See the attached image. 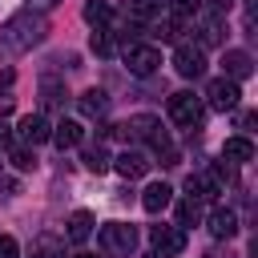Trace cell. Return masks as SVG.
<instances>
[{
  "label": "cell",
  "instance_id": "cell-7",
  "mask_svg": "<svg viewBox=\"0 0 258 258\" xmlns=\"http://www.w3.org/2000/svg\"><path fill=\"white\" fill-rule=\"evenodd\" d=\"M173 69H177L185 81H198V77L206 73V52H202L198 44H177V52H173Z\"/></svg>",
  "mask_w": 258,
  "mask_h": 258
},
{
  "label": "cell",
  "instance_id": "cell-15",
  "mask_svg": "<svg viewBox=\"0 0 258 258\" xmlns=\"http://www.w3.org/2000/svg\"><path fill=\"white\" fill-rule=\"evenodd\" d=\"M56 149H73V145H81V125L77 121H60V125H52V137H48Z\"/></svg>",
  "mask_w": 258,
  "mask_h": 258
},
{
  "label": "cell",
  "instance_id": "cell-9",
  "mask_svg": "<svg viewBox=\"0 0 258 258\" xmlns=\"http://www.w3.org/2000/svg\"><path fill=\"white\" fill-rule=\"evenodd\" d=\"M185 194H189L194 202H214V198L222 194V181H218L214 173H189V177H185Z\"/></svg>",
  "mask_w": 258,
  "mask_h": 258
},
{
  "label": "cell",
  "instance_id": "cell-20",
  "mask_svg": "<svg viewBox=\"0 0 258 258\" xmlns=\"http://www.w3.org/2000/svg\"><path fill=\"white\" fill-rule=\"evenodd\" d=\"M40 97H44V109H60L69 93H64V85H60L56 77H44V81H40Z\"/></svg>",
  "mask_w": 258,
  "mask_h": 258
},
{
  "label": "cell",
  "instance_id": "cell-6",
  "mask_svg": "<svg viewBox=\"0 0 258 258\" xmlns=\"http://www.w3.org/2000/svg\"><path fill=\"white\" fill-rule=\"evenodd\" d=\"M238 97H242V89H238V81H230V77H218V81H210V89H206V101H210V109H218V113L238 109Z\"/></svg>",
  "mask_w": 258,
  "mask_h": 258
},
{
  "label": "cell",
  "instance_id": "cell-12",
  "mask_svg": "<svg viewBox=\"0 0 258 258\" xmlns=\"http://www.w3.org/2000/svg\"><path fill=\"white\" fill-rule=\"evenodd\" d=\"M222 64H226V77H230V81H246V77L254 73V60H250V52H242V48H230Z\"/></svg>",
  "mask_w": 258,
  "mask_h": 258
},
{
  "label": "cell",
  "instance_id": "cell-32",
  "mask_svg": "<svg viewBox=\"0 0 258 258\" xmlns=\"http://www.w3.org/2000/svg\"><path fill=\"white\" fill-rule=\"evenodd\" d=\"M141 258H165V254H161V250H153V254H141Z\"/></svg>",
  "mask_w": 258,
  "mask_h": 258
},
{
  "label": "cell",
  "instance_id": "cell-18",
  "mask_svg": "<svg viewBox=\"0 0 258 258\" xmlns=\"http://www.w3.org/2000/svg\"><path fill=\"white\" fill-rule=\"evenodd\" d=\"M169 198H173V189H169L165 181H157V185H149V189H145V198H141V206H145L149 214H161V210L169 206Z\"/></svg>",
  "mask_w": 258,
  "mask_h": 258
},
{
  "label": "cell",
  "instance_id": "cell-21",
  "mask_svg": "<svg viewBox=\"0 0 258 258\" xmlns=\"http://www.w3.org/2000/svg\"><path fill=\"white\" fill-rule=\"evenodd\" d=\"M214 44H222V16H206L202 20V44L198 48H214Z\"/></svg>",
  "mask_w": 258,
  "mask_h": 258
},
{
  "label": "cell",
  "instance_id": "cell-27",
  "mask_svg": "<svg viewBox=\"0 0 258 258\" xmlns=\"http://www.w3.org/2000/svg\"><path fill=\"white\" fill-rule=\"evenodd\" d=\"M12 165H16V169H32V165H36L32 153H28V145H16V149H12Z\"/></svg>",
  "mask_w": 258,
  "mask_h": 258
},
{
  "label": "cell",
  "instance_id": "cell-19",
  "mask_svg": "<svg viewBox=\"0 0 258 258\" xmlns=\"http://www.w3.org/2000/svg\"><path fill=\"white\" fill-rule=\"evenodd\" d=\"M161 16V0H129V20L133 24H149Z\"/></svg>",
  "mask_w": 258,
  "mask_h": 258
},
{
  "label": "cell",
  "instance_id": "cell-10",
  "mask_svg": "<svg viewBox=\"0 0 258 258\" xmlns=\"http://www.w3.org/2000/svg\"><path fill=\"white\" fill-rule=\"evenodd\" d=\"M149 242L161 250V254H181L185 250V234L177 226H149Z\"/></svg>",
  "mask_w": 258,
  "mask_h": 258
},
{
  "label": "cell",
  "instance_id": "cell-14",
  "mask_svg": "<svg viewBox=\"0 0 258 258\" xmlns=\"http://www.w3.org/2000/svg\"><path fill=\"white\" fill-rule=\"evenodd\" d=\"M64 226H69V230H64V238L81 246V242H85V238L93 234V214H89V210H77V214H73V218H69Z\"/></svg>",
  "mask_w": 258,
  "mask_h": 258
},
{
  "label": "cell",
  "instance_id": "cell-22",
  "mask_svg": "<svg viewBox=\"0 0 258 258\" xmlns=\"http://www.w3.org/2000/svg\"><path fill=\"white\" fill-rule=\"evenodd\" d=\"M198 8H202V0H169V16H173V24L194 20V16H198Z\"/></svg>",
  "mask_w": 258,
  "mask_h": 258
},
{
  "label": "cell",
  "instance_id": "cell-25",
  "mask_svg": "<svg viewBox=\"0 0 258 258\" xmlns=\"http://www.w3.org/2000/svg\"><path fill=\"white\" fill-rule=\"evenodd\" d=\"M89 48H93L97 56H109V52H113V36H109L105 28H97V32L89 36Z\"/></svg>",
  "mask_w": 258,
  "mask_h": 258
},
{
  "label": "cell",
  "instance_id": "cell-11",
  "mask_svg": "<svg viewBox=\"0 0 258 258\" xmlns=\"http://www.w3.org/2000/svg\"><path fill=\"white\" fill-rule=\"evenodd\" d=\"M149 165H153V161H149L145 153H137V149H125V153L117 157V173H121V177H129V181H133V177H145V173H149Z\"/></svg>",
  "mask_w": 258,
  "mask_h": 258
},
{
  "label": "cell",
  "instance_id": "cell-2",
  "mask_svg": "<svg viewBox=\"0 0 258 258\" xmlns=\"http://www.w3.org/2000/svg\"><path fill=\"white\" fill-rule=\"evenodd\" d=\"M101 246L109 258H129L137 250V230L125 226V222H105L101 226Z\"/></svg>",
  "mask_w": 258,
  "mask_h": 258
},
{
  "label": "cell",
  "instance_id": "cell-3",
  "mask_svg": "<svg viewBox=\"0 0 258 258\" xmlns=\"http://www.w3.org/2000/svg\"><path fill=\"white\" fill-rule=\"evenodd\" d=\"M125 133H129V137H141V141H149L157 153H173V149H169V133H165V129H161V121H157V117H149V113L133 117V121L125 125Z\"/></svg>",
  "mask_w": 258,
  "mask_h": 258
},
{
  "label": "cell",
  "instance_id": "cell-17",
  "mask_svg": "<svg viewBox=\"0 0 258 258\" xmlns=\"http://www.w3.org/2000/svg\"><path fill=\"white\" fill-rule=\"evenodd\" d=\"M77 105H81V113H85V117H105V113H109V97H105L101 89L81 93V101H77Z\"/></svg>",
  "mask_w": 258,
  "mask_h": 258
},
{
  "label": "cell",
  "instance_id": "cell-5",
  "mask_svg": "<svg viewBox=\"0 0 258 258\" xmlns=\"http://www.w3.org/2000/svg\"><path fill=\"white\" fill-rule=\"evenodd\" d=\"M125 64H129L133 77H153L157 64H161V52H157L153 44H129V48H125Z\"/></svg>",
  "mask_w": 258,
  "mask_h": 258
},
{
  "label": "cell",
  "instance_id": "cell-8",
  "mask_svg": "<svg viewBox=\"0 0 258 258\" xmlns=\"http://www.w3.org/2000/svg\"><path fill=\"white\" fill-rule=\"evenodd\" d=\"M16 137H20L24 145H44V141L52 137V125H48V117H44V113H28V117H20Z\"/></svg>",
  "mask_w": 258,
  "mask_h": 258
},
{
  "label": "cell",
  "instance_id": "cell-33",
  "mask_svg": "<svg viewBox=\"0 0 258 258\" xmlns=\"http://www.w3.org/2000/svg\"><path fill=\"white\" fill-rule=\"evenodd\" d=\"M77 258H97V254H85V250H81V254H77Z\"/></svg>",
  "mask_w": 258,
  "mask_h": 258
},
{
  "label": "cell",
  "instance_id": "cell-23",
  "mask_svg": "<svg viewBox=\"0 0 258 258\" xmlns=\"http://www.w3.org/2000/svg\"><path fill=\"white\" fill-rule=\"evenodd\" d=\"M198 218H202V202L185 198V202L177 206V226H198Z\"/></svg>",
  "mask_w": 258,
  "mask_h": 258
},
{
  "label": "cell",
  "instance_id": "cell-28",
  "mask_svg": "<svg viewBox=\"0 0 258 258\" xmlns=\"http://www.w3.org/2000/svg\"><path fill=\"white\" fill-rule=\"evenodd\" d=\"M0 258H20V246L12 234H0Z\"/></svg>",
  "mask_w": 258,
  "mask_h": 258
},
{
  "label": "cell",
  "instance_id": "cell-29",
  "mask_svg": "<svg viewBox=\"0 0 258 258\" xmlns=\"http://www.w3.org/2000/svg\"><path fill=\"white\" fill-rule=\"evenodd\" d=\"M12 85H16V73H12V69H4V73H0V93L8 97V93H12Z\"/></svg>",
  "mask_w": 258,
  "mask_h": 258
},
{
  "label": "cell",
  "instance_id": "cell-4",
  "mask_svg": "<svg viewBox=\"0 0 258 258\" xmlns=\"http://www.w3.org/2000/svg\"><path fill=\"white\" fill-rule=\"evenodd\" d=\"M169 117H173L177 125L198 129V125H202V117H206V105H202L194 93H173V97H169Z\"/></svg>",
  "mask_w": 258,
  "mask_h": 258
},
{
  "label": "cell",
  "instance_id": "cell-16",
  "mask_svg": "<svg viewBox=\"0 0 258 258\" xmlns=\"http://www.w3.org/2000/svg\"><path fill=\"white\" fill-rule=\"evenodd\" d=\"M210 234H214V238H234V234H238V214H234V210H214Z\"/></svg>",
  "mask_w": 258,
  "mask_h": 258
},
{
  "label": "cell",
  "instance_id": "cell-1",
  "mask_svg": "<svg viewBox=\"0 0 258 258\" xmlns=\"http://www.w3.org/2000/svg\"><path fill=\"white\" fill-rule=\"evenodd\" d=\"M44 20L40 16H32V12H16L4 28H0V52L4 56H16V52H28L32 44H40L44 40Z\"/></svg>",
  "mask_w": 258,
  "mask_h": 258
},
{
  "label": "cell",
  "instance_id": "cell-30",
  "mask_svg": "<svg viewBox=\"0 0 258 258\" xmlns=\"http://www.w3.org/2000/svg\"><path fill=\"white\" fill-rule=\"evenodd\" d=\"M56 4H60V0H28L32 12H48V8H56Z\"/></svg>",
  "mask_w": 258,
  "mask_h": 258
},
{
  "label": "cell",
  "instance_id": "cell-24",
  "mask_svg": "<svg viewBox=\"0 0 258 258\" xmlns=\"http://www.w3.org/2000/svg\"><path fill=\"white\" fill-rule=\"evenodd\" d=\"M85 20L101 28V24L109 20V4H105V0H89V4H85Z\"/></svg>",
  "mask_w": 258,
  "mask_h": 258
},
{
  "label": "cell",
  "instance_id": "cell-13",
  "mask_svg": "<svg viewBox=\"0 0 258 258\" xmlns=\"http://www.w3.org/2000/svg\"><path fill=\"white\" fill-rule=\"evenodd\" d=\"M222 157H226V161H238V165H246V161H254V141H250V137H226V145H222Z\"/></svg>",
  "mask_w": 258,
  "mask_h": 258
},
{
  "label": "cell",
  "instance_id": "cell-26",
  "mask_svg": "<svg viewBox=\"0 0 258 258\" xmlns=\"http://www.w3.org/2000/svg\"><path fill=\"white\" fill-rule=\"evenodd\" d=\"M85 169H93V173H105V169H109V157H105V149H85Z\"/></svg>",
  "mask_w": 258,
  "mask_h": 258
},
{
  "label": "cell",
  "instance_id": "cell-31",
  "mask_svg": "<svg viewBox=\"0 0 258 258\" xmlns=\"http://www.w3.org/2000/svg\"><path fill=\"white\" fill-rule=\"evenodd\" d=\"M8 133H12V129H8V117L0 113V141H8Z\"/></svg>",
  "mask_w": 258,
  "mask_h": 258
}]
</instances>
